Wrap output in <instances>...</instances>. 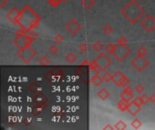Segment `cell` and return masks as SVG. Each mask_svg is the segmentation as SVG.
Returning <instances> with one entry per match:
<instances>
[{
  "mask_svg": "<svg viewBox=\"0 0 155 130\" xmlns=\"http://www.w3.org/2000/svg\"><path fill=\"white\" fill-rule=\"evenodd\" d=\"M128 106H129V101H126L124 99H121L117 103V107L120 109V111H122V112H124V111L127 110Z\"/></svg>",
  "mask_w": 155,
  "mask_h": 130,
  "instance_id": "2e32d148",
  "label": "cell"
},
{
  "mask_svg": "<svg viewBox=\"0 0 155 130\" xmlns=\"http://www.w3.org/2000/svg\"><path fill=\"white\" fill-rule=\"evenodd\" d=\"M141 26H142L146 32H151L155 29V18L150 14L145 16L143 19L141 21Z\"/></svg>",
  "mask_w": 155,
  "mask_h": 130,
  "instance_id": "30bf717a",
  "label": "cell"
},
{
  "mask_svg": "<svg viewBox=\"0 0 155 130\" xmlns=\"http://www.w3.org/2000/svg\"><path fill=\"white\" fill-rule=\"evenodd\" d=\"M27 34L29 35V36H30V37H31V38L34 40V41H35V39L38 37V34H37V33H36V32L34 30V29H33V30H31L30 32H28V33H27Z\"/></svg>",
  "mask_w": 155,
  "mask_h": 130,
  "instance_id": "d6a6232c",
  "label": "cell"
},
{
  "mask_svg": "<svg viewBox=\"0 0 155 130\" xmlns=\"http://www.w3.org/2000/svg\"><path fill=\"white\" fill-rule=\"evenodd\" d=\"M77 55L73 52H69L66 55H65V61L69 63V64H73L77 61Z\"/></svg>",
  "mask_w": 155,
  "mask_h": 130,
  "instance_id": "5bb4252c",
  "label": "cell"
},
{
  "mask_svg": "<svg viewBox=\"0 0 155 130\" xmlns=\"http://www.w3.org/2000/svg\"><path fill=\"white\" fill-rule=\"evenodd\" d=\"M78 49L82 52H86L89 50V46H88V45H86L85 42H82V43H80V45H79Z\"/></svg>",
  "mask_w": 155,
  "mask_h": 130,
  "instance_id": "484cf974",
  "label": "cell"
},
{
  "mask_svg": "<svg viewBox=\"0 0 155 130\" xmlns=\"http://www.w3.org/2000/svg\"><path fill=\"white\" fill-rule=\"evenodd\" d=\"M134 90H135L137 93H139V94H143V91L145 90V87H144L143 84H137V85L135 86Z\"/></svg>",
  "mask_w": 155,
  "mask_h": 130,
  "instance_id": "4316f807",
  "label": "cell"
},
{
  "mask_svg": "<svg viewBox=\"0 0 155 130\" xmlns=\"http://www.w3.org/2000/svg\"><path fill=\"white\" fill-rule=\"evenodd\" d=\"M149 99H150V102H152V103H155V94H152L149 97Z\"/></svg>",
  "mask_w": 155,
  "mask_h": 130,
  "instance_id": "74e56055",
  "label": "cell"
},
{
  "mask_svg": "<svg viewBox=\"0 0 155 130\" xmlns=\"http://www.w3.org/2000/svg\"><path fill=\"white\" fill-rule=\"evenodd\" d=\"M34 40L26 34V35L25 36H21V37H15L13 40V42L19 48V49H24L25 47L30 46L33 43Z\"/></svg>",
  "mask_w": 155,
  "mask_h": 130,
  "instance_id": "ba28073f",
  "label": "cell"
},
{
  "mask_svg": "<svg viewBox=\"0 0 155 130\" xmlns=\"http://www.w3.org/2000/svg\"><path fill=\"white\" fill-rule=\"evenodd\" d=\"M64 37L61 35V34H55L54 35V42L56 43V45H61V43L64 42Z\"/></svg>",
  "mask_w": 155,
  "mask_h": 130,
  "instance_id": "83f0119b",
  "label": "cell"
},
{
  "mask_svg": "<svg viewBox=\"0 0 155 130\" xmlns=\"http://www.w3.org/2000/svg\"><path fill=\"white\" fill-rule=\"evenodd\" d=\"M49 5L53 7H56L61 2H63V0H47Z\"/></svg>",
  "mask_w": 155,
  "mask_h": 130,
  "instance_id": "4dcf8cb0",
  "label": "cell"
},
{
  "mask_svg": "<svg viewBox=\"0 0 155 130\" xmlns=\"http://www.w3.org/2000/svg\"><path fill=\"white\" fill-rule=\"evenodd\" d=\"M92 48L95 51V52H101L102 49L104 48V45H103V42H100V41H95L93 45H92Z\"/></svg>",
  "mask_w": 155,
  "mask_h": 130,
  "instance_id": "ffe728a7",
  "label": "cell"
},
{
  "mask_svg": "<svg viewBox=\"0 0 155 130\" xmlns=\"http://www.w3.org/2000/svg\"><path fill=\"white\" fill-rule=\"evenodd\" d=\"M94 62V64L97 67V70L99 71H106V70L112 65V60L110 58L104 53V52H101L99 55H98L95 59L93 61Z\"/></svg>",
  "mask_w": 155,
  "mask_h": 130,
  "instance_id": "277c9868",
  "label": "cell"
},
{
  "mask_svg": "<svg viewBox=\"0 0 155 130\" xmlns=\"http://www.w3.org/2000/svg\"><path fill=\"white\" fill-rule=\"evenodd\" d=\"M131 52L132 49L127 45V43H122L117 42L114 50L110 54L114 56L118 62H123L131 53Z\"/></svg>",
  "mask_w": 155,
  "mask_h": 130,
  "instance_id": "3957f363",
  "label": "cell"
},
{
  "mask_svg": "<svg viewBox=\"0 0 155 130\" xmlns=\"http://www.w3.org/2000/svg\"><path fill=\"white\" fill-rule=\"evenodd\" d=\"M121 98L122 99H124L126 101H132L133 98H134V96H133V93H130V92H126V91H122V94H121Z\"/></svg>",
  "mask_w": 155,
  "mask_h": 130,
  "instance_id": "e0dca14e",
  "label": "cell"
},
{
  "mask_svg": "<svg viewBox=\"0 0 155 130\" xmlns=\"http://www.w3.org/2000/svg\"><path fill=\"white\" fill-rule=\"evenodd\" d=\"M102 78H103L104 81L108 82V81L112 80V74H111L110 72H108V71H104V73L102 75Z\"/></svg>",
  "mask_w": 155,
  "mask_h": 130,
  "instance_id": "cb8c5ba5",
  "label": "cell"
},
{
  "mask_svg": "<svg viewBox=\"0 0 155 130\" xmlns=\"http://www.w3.org/2000/svg\"><path fill=\"white\" fill-rule=\"evenodd\" d=\"M118 42H122V43H127V39L124 36H121L118 40Z\"/></svg>",
  "mask_w": 155,
  "mask_h": 130,
  "instance_id": "d590c367",
  "label": "cell"
},
{
  "mask_svg": "<svg viewBox=\"0 0 155 130\" xmlns=\"http://www.w3.org/2000/svg\"><path fill=\"white\" fill-rule=\"evenodd\" d=\"M20 14V10L17 7H13L7 13V18L13 24H17L18 22V17Z\"/></svg>",
  "mask_w": 155,
  "mask_h": 130,
  "instance_id": "8fae6325",
  "label": "cell"
},
{
  "mask_svg": "<svg viewBox=\"0 0 155 130\" xmlns=\"http://www.w3.org/2000/svg\"><path fill=\"white\" fill-rule=\"evenodd\" d=\"M63 1H66V0H63Z\"/></svg>",
  "mask_w": 155,
  "mask_h": 130,
  "instance_id": "ab89813d",
  "label": "cell"
},
{
  "mask_svg": "<svg viewBox=\"0 0 155 130\" xmlns=\"http://www.w3.org/2000/svg\"><path fill=\"white\" fill-rule=\"evenodd\" d=\"M8 3V0H0V7H4Z\"/></svg>",
  "mask_w": 155,
  "mask_h": 130,
  "instance_id": "8d00e7d4",
  "label": "cell"
},
{
  "mask_svg": "<svg viewBox=\"0 0 155 130\" xmlns=\"http://www.w3.org/2000/svg\"><path fill=\"white\" fill-rule=\"evenodd\" d=\"M114 46H115V45H114V43H112V42H109V43H107V45L104 46V50L106 52H108L109 53H111L112 52V50H114Z\"/></svg>",
  "mask_w": 155,
  "mask_h": 130,
  "instance_id": "f546056e",
  "label": "cell"
},
{
  "mask_svg": "<svg viewBox=\"0 0 155 130\" xmlns=\"http://www.w3.org/2000/svg\"><path fill=\"white\" fill-rule=\"evenodd\" d=\"M97 97L99 98L100 99H102V100H106L109 97H110V92L107 90V89L106 88H102V90H100L99 91L97 92Z\"/></svg>",
  "mask_w": 155,
  "mask_h": 130,
  "instance_id": "9a60e30c",
  "label": "cell"
},
{
  "mask_svg": "<svg viewBox=\"0 0 155 130\" xmlns=\"http://www.w3.org/2000/svg\"><path fill=\"white\" fill-rule=\"evenodd\" d=\"M104 129H114V126H112L110 125H107L104 127Z\"/></svg>",
  "mask_w": 155,
  "mask_h": 130,
  "instance_id": "f35d334b",
  "label": "cell"
},
{
  "mask_svg": "<svg viewBox=\"0 0 155 130\" xmlns=\"http://www.w3.org/2000/svg\"><path fill=\"white\" fill-rule=\"evenodd\" d=\"M112 82H114L116 86L121 87V88H124L130 83L129 79L123 74L122 70H116L115 73L112 75Z\"/></svg>",
  "mask_w": 155,
  "mask_h": 130,
  "instance_id": "52a82bcc",
  "label": "cell"
},
{
  "mask_svg": "<svg viewBox=\"0 0 155 130\" xmlns=\"http://www.w3.org/2000/svg\"><path fill=\"white\" fill-rule=\"evenodd\" d=\"M103 31L106 35H109L114 32V28H112L110 24H105L103 28Z\"/></svg>",
  "mask_w": 155,
  "mask_h": 130,
  "instance_id": "7402d4cb",
  "label": "cell"
},
{
  "mask_svg": "<svg viewBox=\"0 0 155 130\" xmlns=\"http://www.w3.org/2000/svg\"><path fill=\"white\" fill-rule=\"evenodd\" d=\"M141 110V105H139L138 103H136L135 101L133 99L131 102H129V106H128V109L127 111L132 115L133 117L138 114V112Z\"/></svg>",
  "mask_w": 155,
  "mask_h": 130,
  "instance_id": "7c38bea8",
  "label": "cell"
},
{
  "mask_svg": "<svg viewBox=\"0 0 155 130\" xmlns=\"http://www.w3.org/2000/svg\"><path fill=\"white\" fill-rule=\"evenodd\" d=\"M132 126L133 127V128H135V129H138V128H140L141 126H143V123H142V121L141 120H139L138 119H133V121H132Z\"/></svg>",
  "mask_w": 155,
  "mask_h": 130,
  "instance_id": "603a6c76",
  "label": "cell"
},
{
  "mask_svg": "<svg viewBox=\"0 0 155 130\" xmlns=\"http://www.w3.org/2000/svg\"><path fill=\"white\" fill-rule=\"evenodd\" d=\"M40 20L41 17L39 14L30 6H25L20 10L17 24L26 32H30L39 24Z\"/></svg>",
  "mask_w": 155,
  "mask_h": 130,
  "instance_id": "6da1fadb",
  "label": "cell"
},
{
  "mask_svg": "<svg viewBox=\"0 0 155 130\" xmlns=\"http://www.w3.org/2000/svg\"><path fill=\"white\" fill-rule=\"evenodd\" d=\"M147 54V49L142 45V46H140L138 49H137V55H141V56H145Z\"/></svg>",
  "mask_w": 155,
  "mask_h": 130,
  "instance_id": "d4e9b609",
  "label": "cell"
},
{
  "mask_svg": "<svg viewBox=\"0 0 155 130\" xmlns=\"http://www.w3.org/2000/svg\"><path fill=\"white\" fill-rule=\"evenodd\" d=\"M36 55V52L30 46L25 47L24 49H20L17 52V56L19 59L25 64H28L29 62H31L34 58Z\"/></svg>",
  "mask_w": 155,
  "mask_h": 130,
  "instance_id": "5b68a950",
  "label": "cell"
},
{
  "mask_svg": "<svg viewBox=\"0 0 155 130\" xmlns=\"http://www.w3.org/2000/svg\"><path fill=\"white\" fill-rule=\"evenodd\" d=\"M81 4L86 9H90L95 4V0H81Z\"/></svg>",
  "mask_w": 155,
  "mask_h": 130,
  "instance_id": "ac0fdd59",
  "label": "cell"
},
{
  "mask_svg": "<svg viewBox=\"0 0 155 130\" xmlns=\"http://www.w3.org/2000/svg\"><path fill=\"white\" fill-rule=\"evenodd\" d=\"M65 29L67 30V32L69 34H71L73 35L76 34L79 31H81L82 29V25L75 18L70 19V21H68L65 24Z\"/></svg>",
  "mask_w": 155,
  "mask_h": 130,
  "instance_id": "9c48e42d",
  "label": "cell"
},
{
  "mask_svg": "<svg viewBox=\"0 0 155 130\" xmlns=\"http://www.w3.org/2000/svg\"><path fill=\"white\" fill-rule=\"evenodd\" d=\"M27 33H28V32H26V31L25 30V29L20 28V29H18V30L15 33V35H16V37H21V36L26 35Z\"/></svg>",
  "mask_w": 155,
  "mask_h": 130,
  "instance_id": "f1b7e54d",
  "label": "cell"
},
{
  "mask_svg": "<svg viewBox=\"0 0 155 130\" xmlns=\"http://www.w3.org/2000/svg\"><path fill=\"white\" fill-rule=\"evenodd\" d=\"M141 98H142V100H143V105L146 104L147 102H150V99H149V97L145 94H143V95H141Z\"/></svg>",
  "mask_w": 155,
  "mask_h": 130,
  "instance_id": "836d02e7",
  "label": "cell"
},
{
  "mask_svg": "<svg viewBox=\"0 0 155 130\" xmlns=\"http://www.w3.org/2000/svg\"><path fill=\"white\" fill-rule=\"evenodd\" d=\"M38 63L42 66H46V65H49L50 64V59L49 57L46 55L41 56L38 59Z\"/></svg>",
  "mask_w": 155,
  "mask_h": 130,
  "instance_id": "d6986e66",
  "label": "cell"
},
{
  "mask_svg": "<svg viewBox=\"0 0 155 130\" xmlns=\"http://www.w3.org/2000/svg\"><path fill=\"white\" fill-rule=\"evenodd\" d=\"M126 128H127V125H126L125 122H123V121H122V120L118 121V122L115 124V126H114V129L122 130V129H126Z\"/></svg>",
  "mask_w": 155,
  "mask_h": 130,
  "instance_id": "44dd1931",
  "label": "cell"
},
{
  "mask_svg": "<svg viewBox=\"0 0 155 130\" xmlns=\"http://www.w3.org/2000/svg\"><path fill=\"white\" fill-rule=\"evenodd\" d=\"M144 14V9L137 2V0H132L121 10L122 16L132 24H135L139 21Z\"/></svg>",
  "mask_w": 155,
  "mask_h": 130,
  "instance_id": "7a4b0ae2",
  "label": "cell"
},
{
  "mask_svg": "<svg viewBox=\"0 0 155 130\" xmlns=\"http://www.w3.org/2000/svg\"><path fill=\"white\" fill-rule=\"evenodd\" d=\"M133 100L135 101L136 103H138L139 105H143V100H142V98H141V96H137V97H135L134 98H133Z\"/></svg>",
  "mask_w": 155,
  "mask_h": 130,
  "instance_id": "e575fe53",
  "label": "cell"
},
{
  "mask_svg": "<svg viewBox=\"0 0 155 130\" xmlns=\"http://www.w3.org/2000/svg\"><path fill=\"white\" fill-rule=\"evenodd\" d=\"M149 61L148 59H146L145 56H141V55H137L135 56L133 59L131 61V64L132 66L136 69L138 71H143L148 65H149Z\"/></svg>",
  "mask_w": 155,
  "mask_h": 130,
  "instance_id": "8992f818",
  "label": "cell"
},
{
  "mask_svg": "<svg viewBox=\"0 0 155 130\" xmlns=\"http://www.w3.org/2000/svg\"><path fill=\"white\" fill-rule=\"evenodd\" d=\"M100 72H101V71H99V70L95 71L94 75L92 76V78H91V82H92L95 87H100V86L102 85L103 81H104L102 76H100Z\"/></svg>",
  "mask_w": 155,
  "mask_h": 130,
  "instance_id": "4fadbf2b",
  "label": "cell"
},
{
  "mask_svg": "<svg viewBox=\"0 0 155 130\" xmlns=\"http://www.w3.org/2000/svg\"><path fill=\"white\" fill-rule=\"evenodd\" d=\"M49 52L52 53V54H56L58 52V48H57V46H56L55 45H52L50 47H49Z\"/></svg>",
  "mask_w": 155,
  "mask_h": 130,
  "instance_id": "1f68e13d",
  "label": "cell"
}]
</instances>
